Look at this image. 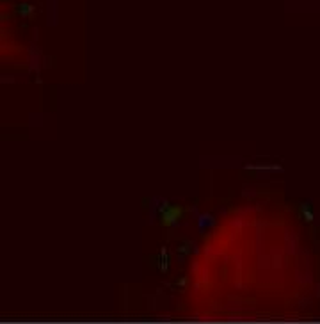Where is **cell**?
Segmentation results:
<instances>
[{"instance_id":"cell-1","label":"cell","mask_w":320,"mask_h":324,"mask_svg":"<svg viewBox=\"0 0 320 324\" xmlns=\"http://www.w3.org/2000/svg\"><path fill=\"white\" fill-rule=\"evenodd\" d=\"M160 212V225L164 228H171L175 227L176 223H180V219H184V215L187 214V208L182 207V205H171L168 201L160 205L158 208Z\"/></svg>"},{"instance_id":"cell-2","label":"cell","mask_w":320,"mask_h":324,"mask_svg":"<svg viewBox=\"0 0 320 324\" xmlns=\"http://www.w3.org/2000/svg\"><path fill=\"white\" fill-rule=\"evenodd\" d=\"M34 6L32 4H27V2H24V4L18 6V15L22 16V18H31L32 15H34Z\"/></svg>"},{"instance_id":"cell-3","label":"cell","mask_w":320,"mask_h":324,"mask_svg":"<svg viewBox=\"0 0 320 324\" xmlns=\"http://www.w3.org/2000/svg\"><path fill=\"white\" fill-rule=\"evenodd\" d=\"M299 212H301L304 221H308V223L313 221V212H311V208H309V205H301V207H299Z\"/></svg>"},{"instance_id":"cell-4","label":"cell","mask_w":320,"mask_h":324,"mask_svg":"<svg viewBox=\"0 0 320 324\" xmlns=\"http://www.w3.org/2000/svg\"><path fill=\"white\" fill-rule=\"evenodd\" d=\"M189 251H191V248H189V244H184V246H180L178 253H180V255H185V253H189Z\"/></svg>"},{"instance_id":"cell-5","label":"cell","mask_w":320,"mask_h":324,"mask_svg":"<svg viewBox=\"0 0 320 324\" xmlns=\"http://www.w3.org/2000/svg\"><path fill=\"white\" fill-rule=\"evenodd\" d=\"M185 283H187V280H185V278H182V280L178 281V285H180V287H184Z\"/></svg>"}]
</instances>
